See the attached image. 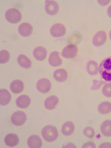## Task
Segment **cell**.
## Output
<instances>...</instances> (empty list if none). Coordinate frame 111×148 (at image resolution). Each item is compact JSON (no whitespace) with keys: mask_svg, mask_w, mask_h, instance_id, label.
I'll list each match as a JSON object with an SVG mask.
<instances>
[{"mask_svg":"<svg viewBox=\"0 0 111 148\" xmlns=\"http://www.w3.org/2000/svg\"><path fill=\"white\" fill-rule=\"evenodd\" d=\"M98 70L104 80L111 82V56L105 58L101 62Z\"/></svg>","mask_w":111,"mask_h":148,"instance_id":"obj_1","label":"cell"},{"mask_svg":"<svg viewBox=\"0 0 111 148\" xmlns=\"http://www.w3.org/2000/svg\"><path fill=\"white\" fill-rule=\"evenodd\" d=\"M42 136L46 142H53L58 137V130L56 127L52 125H48L44 127L41 131Z\"/></svg>","mask_w":111,"mask_h":148,"instance_id":"obj_2","label":"cell"},{"mask_svg":"<svg viewBox=\"0 0 111 148\" xmlns=\"http://www.w3.org/2000/svg\"><path fill=\"white\" fill-rule=\"evenodd\" d=\"M5 16L6 20L12 24L19 23L22 18L20 12L18 9L14 8H10L7 10Z\"/></svg>","mask_w":111,"mask_h":148,"instance_id":"obj_3","label":"cell"},{"mask_svg":"<svg viewBox=\"0 0 111 148\" xmlns=\"http://www.w3.org/2000/svg\"><path fill=\"white\" fill-rule=\"evenodd\" d=\"M27 119V115L25 112L18 111L13 113L11 116V121L15 125L21 126L25 123Z\"/></svg>","mask_w":111,"mask_h":148,"instance_id":"obj_4","label":"cell"},{"mask_svg":"<svg viewBox=\"0 0 111 148\" xmlns=\"http://www.w3.org/2000/svg\"><path fill=\"white\" fill-rule=\"evenodd\" d=\"M51 88L50 81L46 78L40 79L36 84V88L38 91L41 93L45 94L49 92Z\"/></svg>","mask_w":111,"mask_h":148,"instance_id":"obj_5","label":"cell"},{"mask_svg":"<svg viewBox=\"0 0 111 148\" xmlns=\"http://www.w3.org/2000/svg\"><path fill=\"white\" fill-rule=\"evenodd\" d=\"M78 49L74 45L70 44L66 46L62 51V56L67 59L75 58L77 54Z\"/></svg>","mask_w":111,"mask_h":148,"instance_id":"obj_6","label":"cell"},{"mask_svg":"<svg viewBox=\"0 0 111 148\" xmlns=\"http://www.w3.org/2000/svg\"><path fill=\"white\" fill-rule=\"evenodd\" d=\"M66 29L65 26L61 23L54 24L50 30L52 36L55 38H59L64 36L66 33Z\"/></svg>","mask_w":111,"mask_h":148,"instance_id":"obj_7","label":"cell"},{"mask_svg":"<svg viewBox=\"0 0 111 148\" xmlns=\"http://www.w3.org/2000/svg\"><path fill=\"white\" fill-rule=\"evenodd\" d=\"M45 10L48 15H55L59 11V6L56 1L48 0L45 1Z\"/></svg>","mask_w":111,"mask_h":148,"instance_id":"obj_8","label":"cell"},{"mask_svg":"<svg viewBox=\"0 0 111 148\" xmlns=\"http://www.w3.org/2000/svg\"><path fill=\"white\" fill-rule=\"evenodd\" d=\"M107 36L106 33L104 31H100L94 36L92 39L93 45L96 47L102 46L106 42Z\"/></svg>","mask_w":111,"mask_h":148,"instance_id":"obj_9","label":"cell"},{"mask_svg":"<svg viewBox=\"0 0 111 148\" xmlns=\"http://www.w3.org/2000/svg\"><path fill=\"white\" fill-rule=\"evenodd\" d=\"M18 32L20 35L24 37L30 36L33 32V27L30 23H24L21 24L18 28Z\"/></svg>","mask_w":111,"mask_h":148,"instance_id":"obj_10","label":"cell"},{"mask_svg":"<svg viewBox=\"0 0 111 148\" xmlns=\"http://www.w3.org/2000/svg\"><path fill=\"white\" fill-rule=\"evenodd\" d=\"M31 99L29 96L23 95L19 96L16 101L18 107L22 109H25L28 107L31 104Z\"/></svg>","mask_w":111,"mask_h":148,"instance_id":"obj_11","label":"cell"},{"mask_svg":"<svg viewBox=\"0 0 111 148\" xmlns=\"http://www.w3.org/2000/svg\"><path fill=\"white\" fill-rule=\"evenodd\" d=\"M59 102V100L57 96H50L45 99L44 103V107L48 110H53L56 108Z\"/></svg>","mask_w":111,"mask_h":148,"instance_id":"obj_12","label":"cell"},{"mask_svg":"<svg viewBox=\"0 0 111 148\" xmlns=\"http://www.w3.org/2000/svg\"><path fill=\"white\" fill-rule=\"evenodd\" d=\"M27 144L31 148H40L42 145V141L40 137L37 135H33L28 139Z\"/></svg>","mask_w":111,"mask_h":148,"instance_id":"obj_13","label":"cell"},{"mask_svg":"<svg viewBox=\"0 0 111 148\" xmlns=\"http://www.w3.org/2000/svg\"><path fill=\"white\" fill-rule=\"evenodd\" d=\"M48 62L51 66L53 67L60 66L62 64V60L59 56V53L57 51H53L50 54Z\"/></svg>","mask_w":111,"mask_h":148,"instance_id":"obj_14","label":"cell"},{"mask_svg":"<svg viewBox=\"0 0 111 148\" xmlns=\"http://www.w3.org/2000/svg\"><path fill=\"white\" fill-rule=\"evenodd\" d=\"M4 141L7 146L10 147H13L18 145L19 142V139L17 134L10 133L6 136Z\"/></svg>","mask_w":111,"mask_h":148,"instance_id":"obj_15","label":"cell"},{"mask_svg":"<svg viewBox=\"0 0 111 148\" xmlns=\"http://www.w3.org/2000/svg\"><path fill=\"white\" fill-rule=\"evenodd\" d=\"M46 49L43 47L39 46L35 48L33 51V55L35 59L39 61H43L46 59L47 55Z\"/></svg>","mask_w":111,"mask_h":148,"instance_id":"obj_16","label":"cell"},{"mask_svg":"<svg viewBox=\"0 0 111 148\" xmlns=\"http://www.w3.org/2000/svg\"><path fill=\"white\" fill-rule=\"evenodd\" d=\"M53 77L56 81L59 82H63L67 80L68 74L67 71L64 69H60L54 71Z\"/></svg>","mask_w":111,"mask_h":148,"instance_id":"obj_17","label":"cell"},{"mask_svg":"<svg viewBox=\"0 0 111 148\" xmlns=\"http://www.w3.org/2000/svg\"><path fill=\"white\" fill-rule=\"evenodd\" d=\"M10 90L15 94H19L23 91L24 85L23 82L19 80H16L11 82L10 85Z\"/></svg>","mask_w":111,"mask_h":148,"instance_id":"obj_18","label":"cell"},{"mask_svg":"<svg viewBox=\"0 0 111 148\" xmlns=\"http://www.w3.org/2000/svg\"><path fill=\"white\" fill-rule=\"evenodd\" d=\"M75 129L74 124L70 121L65 122L62 125L61 132L65 136H70L74 133Z\"/></svg>","mask_w":111,"mask_h":148,"instance_id":"obj_19","label":"cell"},{"mask_svg":"<svg viewBox=\"0 0 111 148\" xmlns=\"http://www.w3.org/2000/svg\"><path fill=\"white\" fill-rule=\"evenodd\" d=\"M12 96L9 91L5 89L0 90V103L1 106H4L9 104L11 101Z\"/></svg>","mask_w":111,"mask_h":148,"instance_id":"obj_20","label":"cell"},{"mask_svg":"<svg viewBox=\"0 0 111 148\" xmlns=\"http://www.w3.org/2000/svg\"><path fill=\"white\" fill-rule=\"evenodd\" d=\"M101 132L103 136L107 137H111V120H106L100 126Z\"/></svg>","mask_w":111,"mask_h":148,"instance_id":"obj_21","label":"cell"},{"mask_svg":"<svg viewBox=\"0 0 111 148\" xmlns=\"http://www.w3.org/2000/svg\"><path fill=\"white\" fill-rule=\"evenodd\" d=\"M17 60L19 65L23 68L29 69L32 67V61L25 55H19L17 58Z\"/></svg>","mask_w":111,"mask_h":148,"instance_id":"obj_22","label":"cell"},{"mask_svg":"<svg viewBox=\"0 0 111 148\" xmlns=\"http://www.w3.org/2000/svg\"><path fill=\"white\" fill-rule=\"evenodd\" d=\"M98 110L100 114L106 115L111 112V103L109 101L103 102L99 104Z\"/></svg>","mask_w":111,"mask_h":148,"instance_id":"obj_23","label":"cell"},{"mask_svg":"<svg viewBox=\"0 0 111 148\" xmlns=\"http://www.w3.org/2000/svg\"><path fill=\"white\" fill-rule=\"evenodd\" d=\"M98 64L94 61H89L87 65V71L91 75H96L98 74Z\"/></svg>","mask_w":111,"mask_h":148,"instance_id":"obj_24","label":"cell"},{"mask_svg":"<svg viewBox=\"0 0 111 148\" xmlns=\"http://www.w3.org/2000/svg\"><path fill=\"white\" fill-rule=\"evenodd\" d=\"M10 58V53L8 51L3 50L0 52V63L1 64L6 63L9 61Z\"/></svg>","mask_w":111,"mask_h":148,"instance_id":"obj_25","label":"cell"},{"mask_svg":"<svg viewBox=\"0 0 111 148\" xmlns=\"http://www.w3.org/2000/svg\"><path fill=\"white\" fill-rule=\"evenodd\" d=\"M83 133L86 137L89 139L93 138L95 135L94 129L90 127H86L83 130Z\"/></svg>","mask_w":111,"mask_h":148,"instance_id":"obj_26","label":"cell"},{"mask_svg":"<svg viewBox=\"0 0 111 148\" xmlns=\"http://www.w3.org/2000/svg\"><path fill=\"white\" fill-rule=\"evenodd\" d=\"M102 92L105 97H111V83L106 84L103 86L102 88Z\"/></svg>","mask_w":111,"mask_h":148,"instance_id":"obj_27","label":"cell"},{"mask_svg":"<svg viewBox=\"0 0 111 148\" xmlns=\"http://www.w3.org/2000/svg\"><path fill=\"white\" fill-rule=\"evenodd\" d=\"M95 144L92 142H89L85 144L83 146V148H95Z\"/></svg>","mask_w":111,"mask_h":148,"instance_id":"obj_28","label":"cell"},{"mask_svg":"<svg viewBox=\"0 0 111 148\" xmlns=\"http://www.w3.org/2000/svg\"><path fill=\"white\" fill-rule=\"evenodd\" d=\"M98 1L101 5L105 6L109 4L110 1Z\"/></svg>","mask_w":111,"mask_h":148,"instance_id":"obj_29","label":"cell"},{"mask_svg":"<svg viewBox=\"0 0 111 148\" xmlns=\"http://www.w3.org/2000/svg\"><path fill=\"white\" fill-rule=\"evenodd\" d=\"M99 148H111V144L106 143H102L99 146Z\"/></svg>","mask_w":111,"mask_h":148,"instance_id":"obj_30","label":"cell"},{"mask_svg":"<svg viewBox=\"0 0 111 148\" xmlns=\"http://www.w3.org/2000/svg\"><path fill=\"white\" fill-rule=\"evenodd\" d=\"M107 12L108 15L111 18V5L108 8Z\"/></svg>","mask_w":111,"mask_h":148,"instance_id":"obj_31","label":"cell"},{"mask_svg":"<svg viewBox=\"0 0 111 148\" xmlns=\"http://www.w3.org/2000/svg\"><path fill=\"white\" fill-rule=\"evenodd\" d=\"M109 36L111 40V30H110L109 33Z\"/></svg>","mask_w":111,"mask_h":148,"instance_id":"obj_32","label":"cell"}]
</instances>
